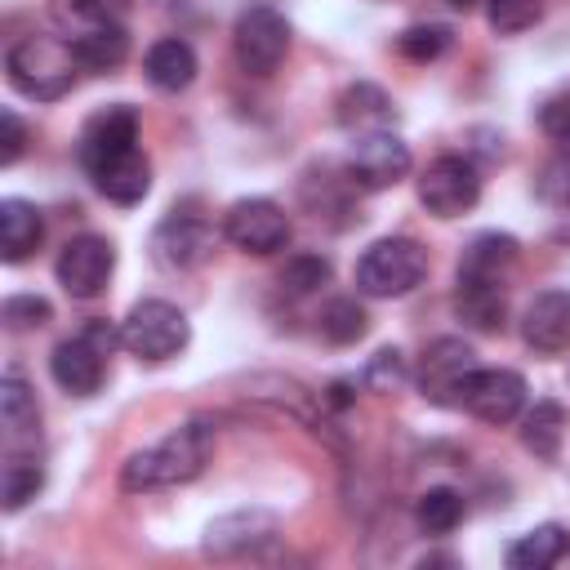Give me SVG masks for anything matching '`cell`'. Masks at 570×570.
I'll use <instances>...</instances> for the list:
<instances>
[{
  "label": "cell",
  "instance_id": "obj_20",
  "mask_svg": "<svg viewBox=\"0 0 570 570\" xmlns=\"http://www.w3.org/2000/svg\"><path fill=\"white\" fill-rule=\"evenodd\" d=\"M392 116H396L392 98H387L379 85H370V80L347 85V89L338 94V102H334V120H338L343 129H352V134L387 129V125H392Z\"/></svg>",
  "mask_w": 570,
  "mask_h": 570
},
{
  "label": "cell",
  "instance_id": "obj_24",
  "mask_svg": "<svg viewBox=\"0 0 570 570\" xmlns=\"http://www.w3.org/2000/svg\"><path fill=\"white\" fill-rule=\"evenodd\" d=\"M561 436H566V410L557 401H534L521 414V441L534 459H557L561 454Z\"/></svg>",
  "mask_w": 570,
  "mask_h": 570
},
{
  "label": "cell",
  "instance_id": "obj_36",
  "mask_svg": "<svg viewBox=\"0 0 570 570\" xmlns=\"http://www.w3.org/2000/svg\"><path fill=\"white\" fill-rule=\"evenodd\" d=\"M401 383H405V356H401L396 347L374 352L370 365H365V387H374V392H392V387H401Z\"/></svg>",
  "mask_w": 570,
  "mask_h": 570
},
{
  "label": "cell",
  "instance_id": "obj_4",
  "mask_svg": "<svg viewBox=\"0 0 570 570\" xmlns=\"http://www.w3.org/2000/svg\"><path fill=\"white\" fill-rule=\"evenodd\" d=\"M191 338V325H187V312L178 303H165V298H142L129 307V316L120 321V347L147 365H160L169 356H178Z\"/></svg>",
  "mask_w": 570,
  "mask_h": 570
},
{
  "label": "cell",
  "instance_id": "obj_30",
  "mask_svg": "<svg viewBox=\"0 0 570 570\" xmlns=\"http://www.w3.org/2000/svg\"><path fill=\"white\" fill-rule=\"evenodd\" d=\"M370 330V316L356 298H330L325 312H321V334L330 343H356L361 334Z\"/></svg>",
  "mask_w": 570,
  "mask_h": 570
},
{
  "label": "cell",
  "instance_id": "obj_31",
  "mask_svg": "<svg viewBox=\"0 0 570 570\" xmlns=\"http://www.w3.org/2000/svg\"><path fill=\"white\" fill-rule=\"evenodd\" d=\"M543 13V0H485V18L499 36H517L525 27H534Z\"/></svg>",
  "mask_w": 570,
  "mask_h": 570
},
{
  "label": "cell",
  "instance_id": "obj_29",
  "mask_svg": "<svg viewBox=\"0 0 570 570\" xmlns=\"http://www.w3.org/2000/svg\"><path fill=\"white\" fill-rule=\"evenodd\" d=\"M414 517H419V525H423L428 534H450V530L463 521V494L450 490V485H432V490L419 494Z\"/></svg>",
  "mask_w": 570,
  "mask_h": 570
},
{
  "label": "cell",
  "instance_id": "obj_5",
  "mask_svg": "<svg viewBox=\"0 0 570 570\" xmlns=\"http://www.w3.org/2000/svg\"><path fill=\"white\" fill-rule=\"evenodd\" d=\"M214 223L196 205H174L151 232V258L165 272H191L214 254Z\"/></svg>",
  "mask_w": 570,
  "mask_h": 570
},
{
  "label": "cell",
  "instance_id": "obj_13",
  "mask_svg": "<svg viewBox=\"0 0 570 570\" xmlns=\"http://www.w3.org/2000/svg\"><path fill=\"white\" fill-rule=\"evenodd\" d=\"M129 147H138V111L129 102H111V107H98L85 120L76 151H80L85 169H98L102 160H111V156H120Z\"/></svg>",
  "mask_w": 570,
  "mask_h": 570
},
{
  "label": "cell",
  "instance_id": "obj_23",
  "mask_svg": "<svg viewBox=\"0 0 570 570\" xmlns=\"http://www.w3.org/2000/svg\"><path fill=\"white\" fill-rule=\"evenodd\" d=\"M245 396H254V401H267V405H276V410H289L298 423H307L312 432H321L316 423V396L298 383V379H285V374H254V379H245Z\"/></svg>",
  "mask_w": 570,
  "mask_h": 570
},
{
  "label": "cell",
  "instance_id": "obj_2",
  "mask_svg": "<svg viewBox=\"0 0 570 570\" xmlns=\"http://www.w3.org/2000/svg\"><path fill=\"white\" fill-rule=\"evenodd\" d=\"M4 67H9V80H13L18 94H27L36 102H53L71 89L80 62L71 53V40L62 45V40H49V36H27L9 49Z\"/></svg>",
  "mask_w": 570,
  "mask_h": 570
},
{
  "label": "cell",
  "instance_id": "obj_17",
  "mask_svg": "<svg viewBox=\"0 0 570 570\" xmlns=\"http://www.w3.org/2000/svg\"><path fill=\"white\" fill-rule=\"evenodd\" d=\"M512 263H517V240L499 236V232H481L459 258V285H499L503 289Z\"/></svg>",
  "mask_w": 570,
  "mask_h": 570
},
{
  "label": "cell",
  "instance_id": "obj_32",
  "mask_svg": "<svg viewBox=\"0 0 570 570\" xmlns=\"http://www.w3.org/2000/svg\"><path fill=\"white\" fill-rule=\"evenodd\" d=\"M396 45H401V53H405L410 62H432V58H441V53L450 49V27L419 22V27H405Z\"/></svg>",
  "mask_w": 570,
  "mask_h": 570
},
{
  "label": "cell",
  "instance_id": "obj_21",
  "mask_svg": "<svg viewBox=\"0 0 570 570\" xmlns=\"http://www.w3.org/2000/svg\"><path fill=\"white\" fill-rule=\"evenodd\" d=\"M45 236V218L31 200L22 196H9L0 200V258L4 263H22Z\"/></svg>",
  "mask_w": 570,
  "mask_h": 570
},
{
  "label": "cell",
  "instance_id": "obj_39",
  "mask_svg": "<svg viewBox=\"0 0 570 570\" xmlns=\"http://www.w3.org/2000/svg\"><path fill=\"white\" fill-rule=\"evenodd\" d=\"M0 125H4V138H0V142H4V147H0V165H13V160L22 156V147H27V125H22L18 111H9V107L0 111Z\"/></svg>",
  "mask_w": 570,
  "mask_h": 570
},
{
  "label": "cell",
  "instance_id": "obj_16",
  "mask_svg": "<svg viewBox=\"0 0 570 570\" xmlns=\"http://www.w3.org/2000/svg\"><path fill=\"white\" fill-rule=\"evenodd\" d=\"M102 356H107V352H102L98 343H89L85 334L62 338V343L53 347V356H49L53 383H58L62 392H71V396H94L98 383H102Z\"/></svg>",
  "mask_w": 570,
  "mask_h": 570
},
{
  "label": "cell",
  "instance_id": "obj_1",
  "mask_svg": "<svg viewBox=\"0 0 570 570\" xmlns=\"http://www.w3.org/2000/svg\"><path fill=\"white\" fill-rule=\"evenodd\" d=\"M209 450H214V428L205 419H191L183 428H174L165 441H156L151 450H138L125 459V472H120V485L129 494L138 490H165V485H187L205 472L209 463Z\"/></svg>",
  "mask_w": 570,
  "mask_h": 570
},
{
  "label": "cell",
  "instance_id": "obj_11",
  "mask_svg": "<svg viewBox=\"0 0 570 570\" xmlns=\"http://www.w3.org/2000/svg\"><path fill=\"white\" fill-rule=\"evenodd\" d=\"M111 267H116L111 240L85 232V236H76V240L62 245V254L53 263V276H58V285L71 298H98L107 289V281H111Z\"/></svg>",
  "mask_w": 570,
  "mask_h": 570
},
{
  "label": "cell",
  "instance_id": "obj_7",
  "mask_svg": "<svg viewBox=\"0 0 570 570\" xmlns=\"http://www.w3.org/2000/svg\"><path fill=\"white\" fill-rule=\"evenodd\" d=\"M481 200V174L468 156H436L419 178V205L432 218H463Z\"/></svg>",
  "mask_w": 570,
  "mask_h": 570
},
{
  "label": "cell",
  "instance_id": "obj_25",
  "mask_svg": "<svg viewBox=\"0 0 570 570\" xmlns=\"http://www.w3.org/2000/svg\"><path fill=\"white\" fill-rule=\"evenodd\" d=\"M566 543H570V534L561 530V525H534V530H525L512 548H508V566H517V570H548V566H557L561 561V552H566Z\"/></svg>",
  "mask_w": 570,
  "mask_h": 570
},
{
  "label": "cell",
  "instance_id": "obj_3",
  "mask_svg": "<svg viewBox=\"0 0 570 570\" xmlns=\"http://www.w3.org/2000/svg\"><path fill=\"white\" fill-rule=\"evenodd\" d=\"M428 276V249L410 236H383L356 258V289L370 298H401Z\"/></svg>",
  "mask_w": 570,
  "mask_h": 570
},
{
  "label": "cell",
  "instance_id": "obj_28",
  "mask_svg": "<svg viewBox=\"0 0 570 570\" xmlns=\"http://www.w3.org/2000/svg\"><path fill=\"white\" fill-rule=\"evenodd\" d=\"M45 485V468L31 459V454H9L4 459V472H0V499H4V512H18L27 508Z\"/></svg>",
  "mask_w": 570,
  "mask_h": 570
},
{
  "label": "cell",
  "instance_id": "obj_12",
  "mask_svg": "<svg viewBox=\"0 0 570 570\" xmlns=\"http://www.w3.org/2000/svg\"><path fill=\"white\" fill-rule=\"evenodd\" d=\"M459 405L468 414H476L490 428L512 423L525 410V379L517 370H476L459 396Z\"/></svg>",
  "mask_w": 570,
  "mask_h": 570
},
{
  "label": "cell",
  "instance_id": "obj_41",
  "mask_svg": "<svg viewBox=\"0 0 570 570\" xmlns=\"http://www.w3.org/2000/svg\"><path fill=\"white\" fill-rule=\"evenodd\" d=\"M566 160H570V142H566Z\"/></svg>",
  "mask_w": 570,
  "mask_h": 570
},
{
  "label": "cell",
  "instance_id": "obj_15",
  "mask_svg": "<svg viewBox=\"0 0 570 570\" xmlns=\"http://www.w3.org/2000/svg\"><path fill=\"white\" fill-rule=\"evenodd\" d=\"M521 338L543 352L557 356L570 347V289H543L530 298L525 316H521Z\"/></svg>",
  "mask_w": 570,
  "mask_h": 570
},
{
  "label": "cell",
  "instance_id": "obj_18",
  "mask_svg": "<svg viewBox=\"0 0 570 570\" xmlns=\"http://www.w3.org/2000/svg\"><path fill=\"white\" fill-rule=\"evenodd\" d=\"M89 178H94V187H98L107 200H116V205H138V200L147 196V187H151V165H147V156H142L138 147H129V151L102 160L98 169H89Z\"/></svg>",
  "mask_w": 570,
  "mask_h": 570
},
{
  "label": "cell",
  "instance_id": "obj_10",
  "mask_svg": "<svg viewBox=\"0 0 570 570\" xmlns=\"http://www.w3.org/2000/svg\"><path fill=\"white\" fill-rule=\"evenodd\" d=\"M223 236L240 249V254H276L289 245V218L276 200H263V196H249V200H236L227 214H223Z\"/></svg>",
  "mask_w": 570,
  "mask_h": 570
},
{
  "label": "cell",
  "instance_id": "obj_26",
  "mask_svg": "<svg viewBox=\"0 0 570 570\" xmlns=\"http://www.w3.org/2000/svg\"><path fill=\"white\" fill-rule=\"evenodd\" d=\"M0 419H4L9 441H27V436H36V428H40L36 392H31L18 374H4V379H0Z\"/></svg>",
  "mask_w": 570,
  "mask_h": 570
},
{
  "label": "cell",
  "instance_id": "obj_27",
  "mask_svg": "<svg viewBox=\"0 0 570 570\" xmlns=\"http://www.w3.org/2000/svg\"><path fill=\"white\" fill-rule=\"evenodd\" d=\"M454 312H459L463 325H472L481 334H494V330H503V289L499 285H459Z\"/></svg>",
  "mask_w": 570,
  "mask_h": 570
},
{
  "label": "cell",
  "instance_id": "obj_22",
  "mask_svg": "<svg viewBox=\"0 0 570 570\" xmlns=\"http://www.w3.org/2000/svg\"><path fill=\"white\" fill-rule=\"evenodd\" d=\"M71 53L85 71H116L129 58V36L120 22H94V27L76 31Z\"/></svg>",
  "mask_w": 570,
  "mask_h": 570
},
{
  "label": "cell",
  "instance_id": "obj_9",
  "mask_svg": "<svg viewBox=\"0 0 570 570\" xmlns=\"http://www.w3.org/2000/svg\"><path fill=\"white\" fill-rule=\"evenodd\" d=\"M472 374H476V352L463 338H432L419 356V370H414L419 392L432 405H459Z\"/></svg>",
  "mask_w": 570,
  "mask_h": 570
},
{
  "label": "cell",
  "instance_id": "obj_6",
  "mask_svg": "<svg viewBox=\"0 0 570 570\" xmlns=\"http://www.w3.org/2000/svg\"><path fill=\"white\" fill-rule=\"evenodd\" d=\"M232 49H236V62L240 71L249 76H272L285 53H289V22L272 9V4H254L236 18V31H232Z\"/></svg>",
  "mask_w": 570,
  "mask_h": 570
},
{
  "label": "cell",
  "instance_id": "obj_38",
  "mask_svg": "<svg viewBox=\"0 0 570 570\" xmlns=\"http://www.w3.org/2000/svg\"><path fill=\"white\" fill-rule=\"evenodd\" d=\"M539 125H543V134H552L557 142H570V94L548 98V102L539 107Z\"/></svg>",
  "mask_w": 570,
  "mask_h": 570
},
{
  "label": "cell",
  "instance_id": "obj_35",
  "mask_svg": "<svg viewBox=\"0 0 570 570\" xmlns=\"http://www.w3.org/2000/svg\"><path fill=\"white\" fill-rule=\"evenodd\" d=\"M0 316H4V330H36V325L53 321V307L40 294H13V298H4Z\"/></svg>",
  "mask_w": 570,
  "mask_h": 570
},
{
  "label": "cell",
  "instance_id": "obj_14",
  "mask_svg": "<svg viewBox=\"0 0 570 570\" xmlns=\"http://www.w3.org/2000/svg\"><path fill=\"white\" fill-rule=\"evenodd\" d=\"M281 534V521L263 508H240V512H227L218 521H209L205 530V552L209 557H249L258 548H267L272 539Z\"/></svg>",
  "mask_w": 570,
  "mask_h": 570
},
{
  "label": "cell",
  "instance_id": "obj_33",
  "mask_svg": "<svg viewBox=\"0 0 570 570\" xmlns=\"http://www.w3.org/2000/svg\"><path fill=\"white\" fill-rule=\"evenodd\" d=\"M129 0H53V18L71 22V27H94V22H111L116 13H125Z\"/></svg>",
  "mask_w": 570,
  "mask_h": 570
},
{
  "label": "cell",
  "instance_id": "obj_40",
  "mask_svg": "<svg viewBox=\"0 0 570 570\" xmlns=\"http://www.w3.org/2000/svg\"><path fill=\"white\" fill-rule=\"evenodd\" d=\"M450 4H454V9H463V13H468V9H476V4H481V0H450Z\"/></svg>",
  "mask_w": 570,
  "mask_h": 570
},
{
  "label": "cell",
  "instance_id": "obj_34",
  "mask_svg": "<svg viewBox=\"0 0 570 570\" xmlns=\"http://www.w3.org/2000/svg\"><path fill=\"white\" fill-rule=\"evenodd\" d=\"M325 281H330V263L316 258V254H298V258H289L285 272H281V289H289V294H312V289H321Z\"/></svg>",
  "mask_w": 570,
  "mask_h": 570
},
{
  "label": "cell",
  "instance_id": "obj_8",
  "mask_svg": "<svg viewBox=\"0 0 570 570\" xmlns=\"http://www.w3.org/2000/svg\"><path fill=\"white\" fill-rule=\"evenodd\" d=\"M405 174H410V147L392 129L356 134V142L347 151V183L352 187L383 191V187H396Z\"/></svg>",
  "mask_w": 570,
  "mask_h": 570
},
{
  "label": "cell",
  "instance_id": "obj_19",
  "mask_svg": "<svg viewBox=\"0 0 570 570\" xmlns=\"http://www.w3.org/2000/svg\"><path fill=\"white\" fill-rule=\"evenodd\" d=\"M142 76H147L151 89L178 94V89H187V85L196 80V49H191L187 40H178V36H165V40H156V45L147 49Z\"/></svg>",
  "mask_w": 570,
  "mask_h": 570
},
{
  "label": "cell",
  "instance_id": "obj_37",
  "mask_svg": "<svg viewBox=\"0 0 570 570\" xmlns=\"http://www.w3.org/2000/svg\"><path fill=\"white\" fill-rule=\"evenodd\" d=\"M539 200L557 214H570V160H552L543 174H539Z\"/></svg>",
  "mask_w": 570,
  "mask_h": 570
}]
</instances>
